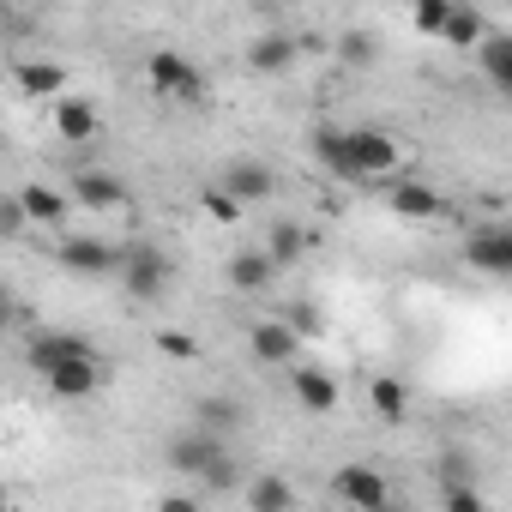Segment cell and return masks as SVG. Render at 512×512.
Masks as SVG:
<instances>
[{
	"label": "cell",
	"mask_w": 512,
	"mask_h": 512,
	"mask_svg": "<svg viewBox=\"0 0 512 512\" xmlns=\"http://www.w3.org/2000/svg\"><path fill=\"white\" fill-rule=\"evenodd\" d=\"M205 211H211L217 223H241V199H235V193H223V187H211V193H205Z\"/></svg>",
	"instance_id": "cell-29"
},
{
	"label": "cell",
	"mask_w": 512,
	"mask_h": 512,
	"mask_svg": "<svg viewBox=\"0 0 512 512\" xmlns=\"http://www.w3.org/2000/svg\"><path fill=\"white\" fill-rule=\"evenodd\" d=\"M157 512H199V500H193V494H169Z\"/></svg>",
	"instance_id": "cell-35"
},
{
	"label": "cell",
	"mask_w": 512,
	"mask_h": 512,
	"mask_svg": "<svg viewBox=\"0 0 512 512\" xmlns=\"http://www.w3.org/2000/svg\"><path fill=\"white\" fill-rule=\"evenodd\" d=\"M302 247H308V235H302L296 223H278V229H272V247H266V253H272L278 266H296V260H302Z\"/></svg>",
	"instance_id": "cell-27"
},
{
	"label": "cell",
	"mask_w": 512,
	"mask_h": 512,
	"mask_svg": "<svg viewBox=\"0 0 512 512\" xmlns=\"http://www.w3.org/2000/svg\"><path fill=\"white\" fill-rule=\"evenodd\" d=\"M434 482H440V494H458V488H476V458H470L464 446H446V452L434 458Z\"/></svg>",
	"instance_id": "cell-18"
},
{
	"label": "cell",
	"mask_w": 512,
	"mask_h": 512,
	"mask_svg": "<svg viewBox=\"0 0 512 512\" xmlns=\"http://www.w3.org/2000/svg\"><path fill=\"white\" fill-rule=\"evenodd\" d=\"M25 223H31V217H25V205H19V193H13L7 205H0V235L19 241V235H25Z\"/></svg>",
	"instance_id": "cell-31"
},
{
	"label": "cell",
	"mask_w": 512,
	"mask_h": 512,
	"mask_svg": "<svg viewBox=\"0 0 512 512\" xmlns=\"http://www.w3.org/2000/svg\"><path fill=\"white\" fill-rule=\"evenodd\" d=\"M440 500H446V512H488L476 488H458V494H440Z\"/></svg>",
	"instance_id": "cell-34"
},
{
	"label": "cell",
	"mask_w": 512,
	"mask_h": 512,
	"mask_svg": "<svg viewBox=\"0 0 512 512\" xmlns=\"http://www.w3.org/2000/svg\"><path fill=\"white\" fill-rule=\"evenodd\" d=\"M247 506H253V512H290V506H296V488H290L284 476H253V482H247Z\"/></svg>",
	"instance_id": "cell-21"
},
{
	"label": "cell",
	"mask_w": 512,
	"mask_h": 512,
	"mask_svg": "<svg viewBox=\"0 0 512 512\" xmlns=\"http://www.w3.org/2000/svg\"><path fill=\"white\" fill-rule=\"evenodd\" d=\"M296 55H302V49H296V37H290V31H272V37H260V43L247 49V61L260 67V73H290V67H296Z\"/></svg>",
	"instance_id": "cell-17"
},
{
	"label": "cell",
	"mask_w": 512,
	"mask_h": 512,
	"mask_svg": "<svg viewBox=\"0 0 512 512\" xmlns=\"http://www.w3.org/2000/svg\"><path fill=\"white\" fill-rule=\"evenodd\" d=\"M19 205H25V217H37V223H61V217H67V193H55V187H43V181L19 187Z\"/></svg>",
	"instance_id": "cell-22"
},
{
	"label": "cell",
	"mask_w": 512,
	"mask_h": 512,
	"mask_svg": "<svg viewBox=\"0 0 512 512\" xmlns=\"http://www.w3.org/2000/svg\"><path fill=\"white\" fill-rule=\"evenodd\" d=\"M121 284H127V296L157 302V296L169 290V253H163L157 241H133V247H127V266H121Z\"/></svg>",
	"instance_id": "cell-2"
},
{
	"label": "cell",
	"mask_w": 512,
	"mask_h": 512,
	"mask_svg": "<svg viewBox=\"0 0 512 512\" xmlns=\"http://www.w3.org/2000/svg\"><path fill=\"white\" fill-rule=\"evenodd\" d=\"M55 133H61L67 145H91V139H97V109H91L85 97H61V103H55Z\"/></svg>",
	"instance_id": "cell-15"
},
{
	"label": "cell",
	"mask_w": 512,
	"mask_h": 512,
	"mask_svg": "<svg viewBox=\"0 0 512 512\" xmlns=\"http://www.w3.org/2000/svg\"><path fill=\"white\" fill-rule=\"evenodd\" d=\"M452 0H422V7H416V31L422 37H446V25H452Z\"/></svg>",
	"instance_id": "cell-28"
},
{
	"label": "cell",
	"mask_w": 512,
	"mask_h": 512,
	"mask_svg": "<svg viewBox=\"0 0 512 512\" xmlns=\"http://www.w3.org/2000/svg\"><path fill=\"white\" fill-rule=\"evenodd\" d=\"M91 356V344L79 338V332H43V338H31V362L49 374V368H61V362H85Z\"/></svg>",
	"instance_id": "cell-14"
},
{
	"label": "cell",
	"mask_w": 512,
	"mask_h": 512,
	"mask_svg": "<svg viewBox=\"0 0 512 512\" xmlns=\"http://www.w3.org/2000/svg\"><path fill=\"white\" fill-rule=\"evenodd\" d=\"M193 428H205V434H229V428H241V404L235 398H199V410H193Z\"/></svg>",
	"instance_id": "cell-23"
},
{
	"label": "cell",
	"mask_w": 512,
	"mask_h": 512,
	"mask_svg": "<svg viewBox=\"0 0 512 512\" xmlns=\"http://www.w3.org/2000/svg\"><path fill=\"white\" fill-rule=\"evenodd\" d=\"M374 512H398V506H374Z\"/></svg>",
	"instance_id": "cell-36"
},
{
	"label": "cell",
	"mask_w": 512,
	"mask_h": 512,
	"mask_svg": "<svg viewBox=\"0 0 512 512\" xmlns=\"http://www.w3.org/2000/svg\"><path fill=\"white\" fill-rule=\"evenodd\" d=\"M284 320H290V332H296V338H308V332H320V308H314V302H296V308H290Z\"/></svg>",
	"instance_id": "cell-32"
},
{
	"label": "cell",
	"mask_w": 512,
	"mask_h": 512,
	"mask_svg": "<svg viewBox=\"0 0 512 512\" xmlns=\"http://www.w3.org/2000/svg\"><path fill=\"white\" fill-rule=\"evenodd\" d=\"M272 278H278V260H272L266 247H241L235 260H229V284H235L241 296H260Z\"/></svg>",
	"instance_id": "cell-9"
},
{
	"label": "cell",
	"mask_w": 512,
	"mask_h": 512,
	"mask_svg": "<svg viewBox=\"0 0 512 512\" xmlns=\"http://www.w3.org/2000/svg\"><path fill=\"white\" fill-rule=\"evenodd\" d=\"M344 61H356V67H368V61H374V43H368L362 31H350V37H344Z\"/></svg>",
	"instance_id": "cell-33"
},
{
	"label": "cell",
	"mask_w": 512,
	"mask_h": 512,
	"mask_svg": "<svg viewBox=\"0 0 512 512\" xmlns=\"http://www.w3.org/2000/svg\"><path fill=\"white\" fill-rule=\"evenodd\" d=\"M386 199H392V211H398V217H422V223L446 217V199H440L434 187H422V181H392V187H386Z\"/></svg>",
	"instance_id": "cell-12"
},
{
	"label": "cell",
	"mask_w": 512,
	"mask_h": 512,
	"mask_svg": "<svg viewBox=\"0 0 512 512\" xmlns=\"http://www.w3.org/2000/svg\"><path fill=\"white\" fill-rule=\"evenodd\" d=\"M314 157L332 169V175H344V181H356V157H350V133H338V127H320L314 133Z\"/></svg>",
	"instance_id": "cell-19"
},
{
	"label": "cell",
	"mask_w": 512,
	"mask_h": 512,
	"mask_svg": "<svg viewBox=\"0 0 512 512\" xmlns=\"http://www.w3.org/2000/svg\"><path fill=\"white\" fill-rule=\"evenodd\" d=\"M13 79H19V91H25V97H55V91L67 85V73H61L55 61H19V67H13Z\"/></svg>",
	"instance_id": "cell-20"
},
{
	"label": "cell",
	"mask_w": 512,
	"mask_h": 512,
	"mask_svg": "<svg viewBox=\"0 0 512 512\" xmlns=\"http://www.w3.org/2000/svg\"><path fill=\"white\" fill-rule=\"evenodd\" d=\"M247 344H253V356H260V362H272V368H290L302 338L290 332V320H260V326L247 332Z\"/></svg>",
	"instance_id": "cell-8"
},
{
	"label": "cell",
	"mask_w": 512,
	"mask_h": 512,
	"mask_svg": "<svg viewBox=\"0 0 512 512\" xmlns=\"http://www.w3.org/2000/svg\"><path fill=\"white\" fill-rule=\"evenodd\" d=\"M464 260H470L476 272H488V278H512V229H506V223H482V229H470Z\"/></svg>",
	"instance_id": "cell-5"
},
{
	"label": "cell",
	"mask_w": 512,
	"mask_h": 512,
	"mask_svg": "<svg viewBox=\"0 0 512 512\" xmlns=\"http://www.w3.org/2000/svg\"><path fill=\"white\" fill-rule=\"evenodd\" d=\"M73 199L91 205V211H115V205H127V187H121L115 175H103V169H85V175L73 181Z\"/></svg>",
	"instance_id": "cell-16"
},
{
	"label": "cell",
	"mask_w": 512,
	"mask_h": 512,
	"mask_svg": "<svg viewBox=\"0 0 512 512\" xmlns=\"http://www.w3.org/2000/svg\"><path fill=\"white\" fill-rule=\"evenodd\" d=\"M272 187H278V175H272L266 163H253V157L229 163V175H223V193H235L241 205H253V199H272Z\"/></svg>",
	"instance_id": "cell-11"
},
{
	"label": "cell",
	"mask_w": 512,
	"mask_h": 512,
	"mask_svg": "<svg viewBox=\"0 0 512 512\" xmlns=\"http://www.w3.org/2000/svg\"><path fill=\"white\" fill-rule=\"evenodd\" d=\"M223 458H229V452H223V440H217V434H205V428H187V434H175V440H169V464H175L181 476H193V482H205Z\"/></svg>",
	"instance_id": "cell-4"
},
{
	"label": "cell",
	"mask_w": 512,
	"mask_h": 512,
	"mask_svg": "<svg viewBox=\"0 0 512 512\" xmlns=\"http://www.w3.org/2000/svg\"><path fill=\"white\" fill-rule=\"evenodd\" d=\"M55 260H61L67 272H79V278H109V272L127 266V253H121L115 241H103V235H61Z\"/></svg>",
	"instance_id": "cell-1"
},
{
	"label": "cell",
	"mask_w": 512,
	"mask_h": 512,
	"mask_svg": "<svg viewBox=\"0 0 512 512\" xmlns=\"http://www.w3.org/2000/svg\"><path fill=\"white\" fill-rule=\"evenodd\" d=\"M43 380H49L55 398H91V392L103 386V362H97V356H85V362H61V368H49Z\"/></svg>",
	"instance_id": "cell-10"
},
{
	"label": "cell",
	"mask_w": 512,
	"mask_h": 512,
	"mask_svg": "<svg viewBox=\"0 0 512 512\" xmlns=\"http://www.w3.org/2000/svg\"><path fill=\"white\" fill-rule=\"evenodd\" d=\"M157 350L175 356V362H193V356H199V344H193L187 332H157Z\"/></svg>",
	"instance_id": "cell-30"
},
{
	"label": "cell",
	"mask_w": 512,
	"mask_h": 512,
	"mask_svg": "<svg viewBox=\"0 0 512 512\" xmlns=\"http://www.w3.org/2000/svg\"><path fill=\"white\" fill-rule=\"evenodd\" d=\"M290 392H296V404H302V410H314V416L338 410V380H332V374H320V368H290Z\"/></svg>",
	"instance_id": "cell-13"
},
{
	"label": "cell",
	"mask_w": 512,
	"mask_h": 512,
	"mask_svg": "<svg viewBox=\"0 0 512 512\" xmlns=\"http://www.w3.org/2000/svg\"><path fill=\"white\" fill-rule=\"evenodd\" d=\"M145 79H151L157 97H175V103H199V97H205V73H199L193 61H181L175 49H157L151 67H145Z\"/></svg>",
	"instance_id": "cell-3"
},
{
	"label": "cell",
	"mask_w": 512,
	"mask_h": 512,
	"mask_svg": "<svg viewBox=\"0 0 512 512\" xmlns=\"http://www.w3.org/2000/svg\"><path fill=\"white\" fill-rule=\"evenodd\" d=\"M332 494H338L344 506H356V512L392 506V500H386V470H374V464H338V476H332Z\"/></svg>",
	"instance_id": "cell-6"
},
{
	"label": "cell",
	"mask_w": 512,
	"mask_h": 512,
	"mask_svg": "<svg viewBox=\"0 0 512 512\" xmlns=\"http://www.w3.org/2000/svg\"><path fill=\"white\" fill-rule=\"evenodd\" d=\"M350 157H356V181L362 175H392L398 169V139L380 133V127H350Z\"/></svg>",
	"instance_id": "cell-7"
},
{
	"label": "cell",
	"mask_w": 512,
	"mask_h": 512,
	"mask_svg": "<svg viewBox=\"0 0 512 512\" xmlns=\"http://www.w3.org/2000/svg\"><path fill=\"white\" fill-rule=\"evenodd\" d=\"M476 55H482V73H488V79H494L500 91H512V31L488 37V43H482Z\"/></svg>",
	"instance_id": "cell-24"
},
{
	"label": "cell",
	"mask_w": 512,
	"mask_h": 512,
	"mask_svg": "<svg viewBox=\"0 0 512 512\" xmlns=\"http://www.w3.org/2000/svg\"><path fill=\"white\" fill-rule=\"evenodd\" d=\"M488 37H494V31H488L470 7H458V13H452V25H446V43H452V49H482Z\"/></svg>",
	"instance_id": "cell-25"
},
{
	"label": "cell",
	"mask_w": 512,
	"mask_h": 512,
	"mask_svg": "<svg viewBox=\"0 0 512 512\" xmlns=\"http://www.w3.org/2000/svg\"><path fill=\"white\" fill-rule=\"evenodd\" d=\"M368 398H374V410H380L386 422H404V380H392V374H380V380L368 386Z\"/></svg>",
	"instance_id": "cell-26"
}]
</instances>
